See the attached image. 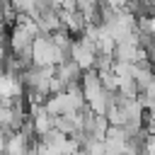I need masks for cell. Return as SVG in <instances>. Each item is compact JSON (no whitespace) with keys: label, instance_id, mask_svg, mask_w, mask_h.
<instances>
[{"label":"cell","instance_id":"obj_2","mask_svg":"<svg viewBox=\"0 0 155 155\" xmlns=\"http://www.w3.org/2000/svg\"><path fill=\"white\" fill-rule=\"evenodd\" d=\"M53 75L56 78H61L63 82H65V87L68 85H78L80 82V78H82V73H80V68L68 58V61H63V63H58L56 68H53Z\"/></svg>","mask_w":155,"mask_h":155},{"label":"cell","instance_id":"obj_1","mask_svg":"<svg viewBox=\"0 0 155 155\" xmlns=\"http://www.w3.org/2000/svg\"><path fill=\"white\" fill-rule=\"evenodd\" d=\"M94 56H97V48H94V44H92L90 39H85V36L73 39L68 58H70V61L80 68V73L92 70V65H94Z\"/></svg>","mask_w":155,"mask_h":155},{"label":"cell","instance_id":"obj_3","mask_svg":"<svg viewBox=\"0 0 155 155\" xmlns=\"http://www.w3.org/2000/svg\"><path fill=\"white\" fill-rule=\"evenodd\" d=\"M5 140H7V136H5V133H0V155L5 153Z\"/></svg>","mask_w":155,"mask_h":155}]
</instances>
